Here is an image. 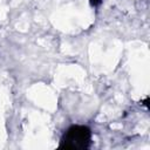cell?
Instances as JSON below:
<instances>
[{
    "instance_id": "1",
    "label": "cell",
    "mask_w": 150,
    "mask_h": 150,
    "mask_svg": "<svg viewBox=\"0 0 150 150\" xmlns=\"http://www.w3.org/2000/svg\"><path fill=\"white\" fill-rule=\"evenodd\" d=\"M91 132L86 125H71L62 136L59 149L83 150L90 145Z\"/></svg>"
}]
</instances>
